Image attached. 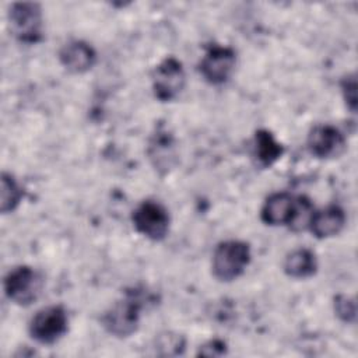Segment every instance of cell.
<instances>
[{
	"mask_svg": "<svg viewBox=\"0 0 358 358\" xmlns=\"http://www.w3.org/2000/svg\"><path fill=\"white\" fill-rule=\"evenodd\" d=\"M144 302L138 291H129L102 315L101 323L103 329L115 337H130L140 326Z\"/></svg>",
	"mask_w": 358,
	"mask_h": 358,
	"instance_id": "1",
	"label": "cell"
},
{
	"mask_svg": "<svg viewBox=\"0 0 358 358\" xmlns=\"http://www.w3.org/2000/svg\"><path fill=\"white\" fill-rule=\"evenodd\" d=\"M250 246L243 241L229 239L218 243L213 253V275L220 281H232L243 274L250 263Z\"/></svg>",
	"mask_w": 358,
	"mask_h": 358,
	"instance_id": "2",
	"label": "cell"
},
{
	"mask_svg": "<svg viewBox=\"0 0 358 358\" xmlns=\"http://www.w3.org/2000/svg\"><path fill=\"white\" fill-rule=\"evenodd\" d=\"M42 287V275L29 266H17L4 277L7 298L20 306H28L35 302L41 295Z\"/></svg>",
	"mask_w": 358,
	"mask_h": 358,
	"instance_id": "3",
	"label": "cell"
},
{
	"mask_svg": "<svg viewBox=\"0 0 358 358\" xmlns=\"http://www.w3.org/2000/svg\"><path fill=\"white\" fill-rule=\"evenodd\" d=\"M69 329V316L62 305H49L35 313L29 322V334L39 344L50 345L59 341Z\"/></svg>",
	"mask_w": 358,
	"mask_h": 358,
	"instance_id": "4",
	"label": "cell"
},
{
	"mask_svg": "<svg viewBox=\"0 0 358 358\" xmlns=\"http://www.w3.org/2000/svg\"><path fill=\"white\" fill-rule=\"evenodd\" d=\"M11 34L24 43H38L42 39V8L34 1L14 3L8 13Z\"/></svg>",
	"mask_w": 358,
	"mask_h": 358,
	"instance_id": "5",
	"label": "cell"
},
{
	"mask_svg": "<svg viewBox=\"0 0 358 358\" xmlns=\"http://www.w3.org/2000/svg\"><path fill=\"white\" fill-rule=\"evenodd\" d=\"M131 221L138 234L151 239L162 241L169 231L168 210L154 200L141 201L131 214Z\"/></svg>",
	"mask_w": 358,
	"mask_h": 358,
	"instance_id": "6",
	"label": "cell"
},
{
	"mask_svg": "<svg viewBox=\"0 0 358 358\" xmlns=\"http://www.w3.org/2000/svg\"><path fill=\"white\" fill-rule=\"evenodd\" d=\"M151 80L155 98L161 102H169L183 91L186 74L182 63L173 56H169L155 66Z\"/></svg>",
	"mask_w": 358,
	"mask_h": 358,
	"instance_id": "7",
	"label": "cell"
},
{
	"mask_svg": "<svg viewBox=\"0 0 358 358\" xmlns=\"http://www.w3.org/2000/svg\"><path fill=\"white\" fill-rule=\"evenodd\" d=\"M235 64L236 53L232 48L214 45L200 60L199 71L207 83L220 85L231 78L235 70Z\"/></svg>",
	"mask_w": 358,
	"mask_h": 358,
	"instance_id": "8",
	"label": "cell"
},
{
	"mask_svg": "<svg viewBox=\"0 0 358 358\" xmlns=\"http://www.w3.org/2000/svg\"><path fill=\"white\" fill-rule=\"evenodd\" d=\"M308 150L316 158L327 159L341 155L347 141L344 134L331 124H316L308 134Z\"/></svg>",
	"mask_w": 358,
	"mask_h": 358,
	"instance_id": "9",
	"label": "cell"
},
{
	"mask_svg": "<svg viewBox=\"0 0 358 358\" xmlns=\"http://www.w3.org/2000/svg\"><path fill=\"white\" fill-rule=\"evenodd\" d=\"M59 60L70 73L81 74L94 67L96 63L95 49L84 41H69L59 50Z\"/></svg>",
	"mask_w": 358,
	"mask_h": 358,
	"instance_id": "10",
	"label": "cell"
},
{
	"mask_svg": "<svg viewBox=\"0 0 358 358\" xmlns=\"http://www.w3.org/2000/svg\"><path fill=\"white\" fill-rule=\"evenodd\" d=\"M345 225V213L340 206L331 204L322 210H315L309 228L317 239L338 235Z\"/></svg>",
	"mask_w": 358,
	"mask_h": 358,
	"instance_id": "11",
	"label": "cell"
},
{
	"mask_svg": "<svg viewBox=\"0 0 358 358\" xmlns=\"http://www.w3.org/2000/svg\"><path fill=\"white\" fill-rule=\"evenodd\" d=\"M295 207V196L287 192H278L270 194L260 211V218L264 224L271 227L287 225L291 221Z\"/></svg>",
	"mask_w": 358,
	"mask_h": 358,
	"instance_id": "12",
	"label": "cell"
},
{
	"mask_svg": "<svg viewBox=\"0 0 358 358\" xmlns=\"http://www.w3.org/2000/svg\"><path fill=\"white\" fill-rule=\"evenodd\" d=\"M148 157L157 171L168 172L173 165L175 159V141L173 137L166 130H157V133L150 140Z\"/></svg>",
	"mask_w": 358,
	"mask_h": 358,
	"instance_id": "13",
	"label": "cell"
},
{
	"mask_svg": "<svg viewBox=\"0 0 358 358\" xmlns=\"http://www.w3.org/2000/svg\"><path fill=\"white\" fill-rule=\"evenodd\" d=\"M284 271L292 278H309L317 271L316 255L308 248H298L289 252L284 260Z\"/></svg>",
	"mask_w": 358,
	"mask_h": 358,
	"instance_id": "14",
	"label": "cell"
},
{
	"mask_svg": "<svg viewBox=\"0 0 358 358\" xmlns=\"http://www.w3.org/2000/svg\"><path fill=\"white\" fill-rule=\"evenodd\" d=\"M284 152L282 145L274 138V136L266 130L260 129L253 137V157L257 164L263 168L271 166Z\"/></svg>",
	"mask_w": 358,
	"mask_h": 358,
	"instance_id": "15",
	"label": "cell"
},
{
	"mask_svg": "<svg viewBox=\"0 0 358 358\" xmlns=\"http://www.w3.org/2000/svg\"><path fill=\"white\" fill-rule=\"evenodd\" d=\"M0 194H1L0 211L3 214H8L18 207V204L22 199V189L20 187V185L17 183V180L14 179V176L11 173H7V172L1 173Z\"/></svg>",
	"mask_w": 358,
	"mask_h": 358,
	"instance_id": "16",
	"label": "cell"
},
{
	"mask_svg": "<svg viewBox=\"0 0 358 358\" xmlns=\"http://www.w3.org/2000/svg\"><path fill=\"white\" fill-rule=\"evenodd\" d=\"M315 213V207L306 196H296L295 197V207L288 224V228L294 232H301L309 228L312 215Z\"/></svg>",
	"mask_w": 358,
	"mask_h": 358,
	"instance_id": "17",
	"label": "cell"
},
{
	"mask_svg": "<svg viewBox=\"0 0 358 358\" xmlns=\"http://www.w3.org/2000/svg\"><path fill=\"white\" fill-rule=\"evenodd\" d=\"M334 312L338 319L345 323H354L357 317V306L354 298L340 294L334 298Z\"/></svg>",
	"mask_w": 358,
	"mask_h": 358,
	"instance_id": "18",
	"label": "cell"
},
{
	"mask_svg": "<svg viewBox=\"0 0 358 358\" xmlns=\"http://www.w3.org/2000/svg\"><path fill=\"white\" fill-rule=\"evenodd\" d=\"M340 87H341L343 98L345 101L347 108L351 112H355L357 110V76L354 73L347 74L345 77H343Z\"/></svg>",
	"mask_w": 358,
	"mask_h": 358,
	"instance_id": "19",
	"label": "cell"
},
{
	"mask_svg": "<svg viewBox=\"0 0 358 358\" xmlns=\"http://www.w3.org/2000/svg\"><path fill=\"white\" fill-rule=\"evenodd\" d=\"M199 354L200 355H207V357L224 355V354H227V344L222 340H218V338L210 340V341H207L206 344H203L200 347Z\"/></svg>",
	"mask_w": 358,
	"mask_h": 358,
	"instance_id": "20",
	"label": "cell"
}]
</instances>
